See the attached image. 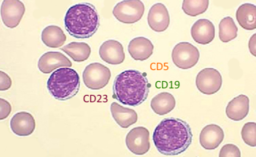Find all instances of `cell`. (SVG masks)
Returning a JSON list of instances; mask_svg holds the SVG:
<instances>
[{"label":"cell","instance_id":"6da1fadb","mask_svg":"<svg viewBox=\"0 0 256 157\" xmlns=\"http://www.w3.org/2000/svg\"><path fill=\"white\" fill-rule=\"evenodd\" d=\"M192 138L189 124L176 118L162 120L153 134L155 147L161 155L167 157L184 153L191 145Z\"/></svg>","mask_w":256,"mask_h":157},{"label":"cell","instance_id":"7a4b0ae2","mask_svg":"<svg viewBox=\"0 0 256 157\" xmlns=\"http://www.w3.org/2000/svg\"><path fill=\"white\" fill-rule=\"evenodd\" d=\"M150 88L146 74L138 70H125L114 79L112 97L122 105L139 106L147 100Z\"/></svg>","mask_w":256,"mask_h":157},{"label":"cell","instance_id":"3957f363","mask_svg":"<svg viewBox=\"0 0 256 157\" xmlns=\"http://www.w3.org/2000/svg\"><path fill=\"white\" fill-rule=\"evenodd\" d=\"M64 25L67 32L74 38L88 39L100 28L98 11L90 3H78L67 10Z\"/></svg>","mask_w":256,"mask_h":157},{"label":"cell","instance_id":"277c9868","mask_svg":"<svg viewBox=\"0 0 256 157\" xmlns=\"http://www.w3.org/2000/svg\"><path fill=\"white\" fill-rule=\"evenodd\" d=\"M47 89L56 100L66 101L78 94L80 75L70 67H61L53 72L47 81Z\"/></svg>","mask_w":256,"mask_h":157},{"label":"cell","instance_id":"5b68a950","mask_svg":"<svg viewBox=\"0 0 256 157\" xmlns=\"http://www.w3.org/2000/svg\"><path fill=\"white\" fill-rule=\"evenodd\" d=\"M111 76L110 70L98 62L90 64L82 74L83 81L86 87L94 91L104 89L109 83Z\"/></svg>","mask_w":256,"mask_h":157},{"label":"cell","instance_id":"8992f818","mask_svg":"<svg viewBox=\"0 0 256 157\" xmlns=\"http://www.w3.org/2000/svg\"><path fill=\"white\" fill-rule=\"evenodd\" d=\"M145 6L140 0H125L118 3L112 13L118 21L124 23H134L144 16Z\"/></svg>","mask_w":256,"mask_h":157},{"label":"cell","instance_id":"52a82bcc","mask_svg":"<svg viewBox=\"0 0 256 157\" xmlns=\"http://www.w3.org/2000/svg\"><path fill=\"white\" fill-rule=\"evenodd\" d=\"M199 59V50L190 42H179L172 49V62L182 70H188L194 67L198 62Z\"/></svg>","mask_w":256,"mask_h":157},{"label":"cell","instance_id":"ba28073f","mask_svg":"<svg viewBox=\"0 0 256 157\" xmlns=\"http://www.w3.org/2000/svg\"><path fill=\"white\" fill-rule=\"evenodd\" d=\"M222 77L216 69L207 67L201 70L196 77V86L201 93L212 95L220 90Z\"/></svg>","mask_w":256,"mask_h":157},{"label":"cell","instance_id":"9c48e42d","mask_svg":"<svg viewBox=\"0 0 256 157\" xmlns=\"http://www.w3.org/2000/svg\"><path fill=\"white\" fill-rule=\"evenodd\" d=\"M128 150L138 156H142L150 150V133L144 127H134L130 130L126 138Z\"/></svg>","mask_w":256,"mask_h":157},{"label":"cell","instance_id":"30bf717a","mask_svg":"<svg viewBox=\"0 0 256 157\" xmlns=\"http://www.w3.org/2000/svg\"><path fill=\"white\" fill-rule=\"evenodd\" d=\"M25 12V6L18 0H4L2 3L1 17L3 23L10 29L20 24Z\"/></svg>","mask_w":256,"mask_h":157},{"label":"cell","instance_id":"8fae6325","mask_svg":"<svg viewBox=\"0 0 256 157\" xmlns=\"http://www.w3.org/2000/svg\"><path fill=\"white\" fill-rule=\"evenodd\" d=\"M148 23L150 29L156 32H163L169 27L170 17L164 4L156 3L150 7L148 15Z\"/></svg>","mask_w":256,"mask_h":157},{"label":"cell","instance_id":"7c38bea8","mask_svg":"<svg viewBox=\"0 0 256 157\" xmlns=\"http://www.w3.org/2000/svg\"><path fill=\"white\" fill-rule=\"evenodd\" d=\"M72 63L66 56L58 51H50L42 55L38 63L39 70L44 74L52 73L58 67H70Z\"/></svg>","mask_w":256,"mask_h":157},{"label":"cell","instance_id":"4fadbf2b","mask_svg":"<svg viewBox=\"0 0 256 157\" xmlns=\"http://www.w3.org/2000/svg\"><path fill=\"white\" fill-rule=\"evenodd\" d=\"M100 56L102 60L112 65L122 64L125 60V52L122 44L114 40H106L102 44Z\"/></svg>","mask_w":256,"mask_h":157},{"label":"cell","instance_id":"5bb4252c","mask_svg":"<svg viewBox=\"0 0 256 157\" xmlns=\"http://www.w3.org/2000/svg\"><path fill=\"white\" fill-rule=\"evenodd\" d=\"M10 126L14 134L20 137H28L32 135L36 130V120L32 114L22 111L12 116Z\"/></svg>","mask_w":256,"mask_h":157},{"label":"cell","instance_id":"9a60e30c","mask_svg":"<svg viewBox=\"0 0 256 157\" xmlns=\"http://www.w3.org/2000/svg\"><path fill=\"white\" fill-rule=\"evenodd\" d=\"M224 133L222 128L216 125L206 126L200 132V144L206 150H214L224 141Z\"/></svg>","mask_w":256,"mask_h":157},{"label":"cell","instance_id":"2e32d148","mask_svg":"<svg viewBox=\"0 0 256 157\" xmlns=\"http://www.w3.org/2000/svg\"><path fill=\"white\" fill-rule=\"evenodd\" d=\"M154 48V44L149 39L144 37H138L130 41L128 51L134 60L144 62L152 56Z\"/></svg>","mask_w":256,"mask_h":157},{"label":"cell","instance_id":"e0dca14e","mask_svg":"<svg viewBox=\"0 0 256 157\" xmlns=\"http://www.w3.org/2000/svg\"><path fill=\"white\" fill-rule=\"evenodd\" d=\"M191 34L193 40L200 45H207L213 41L215 37V27L208 19H199L192 26Z\"/></svg>","mask_w":256,"mask_h":157},{"label":"cell","instance_id":"ac0fdd59","mask_svg":"<svg viewBox=\"0 0 256 157\" xmlns=\"http://www.w3.org/2000/svg\"><path fill=\"white\" fill-rule=\"evenodd\" d=\"M249 110V98L244 94H240L229 102L226 107V113L230 120L240 122L248 116Z\"/></svg>","mask_w":256,"mask_h":157},{"label":"cell","instance_id":"d6986e66","mask_svg":"<svg viewBox=\"0 0 256 157\" xmlns=\"http://www.w3.org/2000/svg\"><path fill=\"white\" fill-rule=\"evenodd\" d=\"M110 111L114 122L122 128H128L138 122V114L134 110L122 107L118 103H112Z\"/></svg>","mask_w":256,"mask_h":157},{"label":"cell","instance_id":"ffe728a7","mask_svg":"<svg viewBox=\"0 0 256 157\" xmlns=\"http://www.w3.org/2000/svg\"><path fill=\"white\" fill-rule=\"evenodd\" d=\"M176 105L175 97L168 92L156 94L150 101L152 111L158 116H164L170 113Z\"/></svg>","mask_w":256,"mask_h":157},{"label":"cell","instance_id":"44dd1931","mask_svg":"<svg viewBox=\"0 0 256 157\" xmlns=\"http://www.w3.org/2000/svg\"><path fill=\"white\" fill-rule=\"evenodd\" d=\"M236 20L240 26L246 30H254L256 28V7L255 4L245 3L237 9Z\"/></svg>","mask_w":256,"mask_h":157},{"label":"cell","instance_id":"7402d4cb","mask_svg":"<svg viewBox=\"0 0 256 157\" xmlns=\"http://www.w3.org/2000/svg\"><path fill=\"white\" fill-rule=\"evenodd\" d=\"M66 35L62 29L54 25L46 26L42 31V42L50 48H58L62 46L66 41Z\"/></svg>","mask_w":256,"mask_h":157},{"label":"cell","instance_id":"603a6c76","mask_svg":"<svg viewBox=\"0 0 256 157\" xmlns=\"http://www.w3.org/2000/svg\"><path fill=\"white\" fill-rule=\"evenodd\" d=\"M74 62H83L90 56L91 48L86 42H72L61 48Z\"/></svg>","mask_w":256,"mask_h":157},{"label":"cell","instance_id":"cb8c5ba5","mask_svg":"<svg viewBox=\"0 0 256 157\" xmlns=\"http://www.w3.org/2000/svg\"><path fill=\"white\" fill-rule=\"evenodd\" d=\"M238 28L232 17H226L219 24V37L222 42H228L236 38Z\"/></svg>","mask_w":256,"mask_h":157},{"label":"cell","instance_id":"d4e9b609","mask_svg":"<svg viewBox=\"0 0 256 157\" xmlns=\"http://www.w3.org/2000/svg\"><path fill=\"white\" fill-rule=\"evenodd\" d=\"M208 5V0H184L182 3V10L190 16H198L204 13Z\"/></svg>","mask_w":256,"mask_h":157},{"label":"cell","instance_id":"484cf974","mask_svg":"<svg viewBox=\"0 0 256 157\" xmlns=\"http://www.w3.org/2000/svg\"><path fill=\"white\" fill-rule=\"evenodd\" d=\"M242 138L246 145L251 147H256V124L248 122L243 126L242 130Z\"/></svg>","mask_w":256,"mask_h":157},{"label":"cell","instance_id":"4316f807","mask_svg":"<svg viewBox=\"0 0 256 157\" xmlns=\"http://www.w3.org/2000/svg\"><path fill=\"white\" fill-rule=\"evenodd\" d=\"M240 149L234 144H228L223 146L220 152V157H241Z\"/></svg>","mask_w":256,"mask_h":157},{"label":"cell","instance_id":"83f0119b","mask_svg":"<svg viewBox=\"0 0 256 157\" xmlns=\"http://www.w3.org/2000/svg\"><path fill=\"white\" fill-rule=\"evenodd\" d=\"M12 108L10 103L4 99H0V120H4L10 116Z\"/></svg>","mask_w":256,"mask_h":157},{"label":"cell","instance_id":"f1b7e54d","mask_svg":"<svg viewBox=\"0 0 256 157\" xmlns=\"http://www.w3.org/2000/svg\"><path fill=\"white\" fill-rule=\"evenodd\" d=\"M12 78L7 73L0 71V91H7L12 87Z\"/></svg>","mask_w":256,"mask_h":157},{"label":"cell","instance_id":"f546056e","mask_svg":"<svg viewBox=\"0 0 256 157\" xmlns=\"http://www.w3.org/2000/svg\"><path fill=\"white\" fill-rule=\"evenodd\" d=\"M256 34L251 37L249 42V49L252 56H256Z\"/></svg>","mask_w":256,"mask_h":157}]
</instances>
